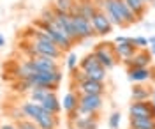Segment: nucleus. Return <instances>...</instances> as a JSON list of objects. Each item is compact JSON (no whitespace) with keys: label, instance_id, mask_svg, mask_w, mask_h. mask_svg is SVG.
Listing matches in <instances>:
<instances>
[{"label":"nucleus","instance_id":"nucleus-33","mask_svg":"<svg viewBox=\"0 0 155 129\" xmlns=\"http://www.w3.org/2000/svg\"><path fill=\"white\" fill-rule=\"evenodd\" d=\"M4 44H5V39H4V36H2V34H0V48H2V46H4Z\"/></svg>","mask_w":155,"mask_h":129},{"label":"nucleus","instance_id":"nucleus-13","mask_svg":"<svg viewBox=\"0 0 155 129\" xmlns=\"http://www.w3.org/2000/svg\"><path fill=\"white\" fill-rule=\"evenodd\" d=\"M153 94V87L145 85V83H134L130 89V97L132 101H150Z\"/></svg>","mask_w":155,"mask_h":129},{"label":"nucleus","instance_id":"nucleus-26","mask_svg":"<svg viewBox=\"0 0 155 129\" xmlns=\"http://www.w3.org/2000/svg\"><path fill=\"white\" fill-rule=\"evenodd\" d=\"M120 122H122V113H120V111H113V113L109 115V120H107L109 127L111 129H120Z\"/></svg>","mask_w":155,"mask_h":129},{"label":"nucleus","instance_id":"nucleus-14","mask_svg":"<svg viewBox=\"0 0 155 129\" xmlns=\"http://www.w3.org/2000/svg\"><path fill=\"white\" fill-rule=\"evenodd\" d=\"M41 108L44 110V111H48V113L60 115V111H62V103H60V99L57 97V92H55V90H51L48 96H46V99L41 103Z\"/></svg>","mask_w":155,"mask_h":129},{"label":"nucleus","instance_id":"nucleus-21","mask_svg":"<svg viewBox=\"0 0 155 129\" xmlns=\"http://www.w3.org/2000/svg\"><path fill=\"white\" fill-rule=\"evenodd\" d=\"M127 2V5L132 9V12H134L136 16H137V20H143L145 18V14H146V5L143 0H125Z\"/></svg>","mask_w":155,"mask_h":129},{"label":"nucleus","instance_id":"nucleus-16","mask_svg":"<svg viewBox=\"0 0 155 129\" xmlns=\"http://www.w3.org/2000/svg\"><path fill=\"white\" fill-rule=\"evenodd\" d=\"M137 50H141V48L134 46L130 41H129V42H124V44H115V51H116L118 59L122 60V62H124V60L132 59L136 53H137Z\"/></svg>","mask_w":155,"mask_h":129},{"label":"nucleus","instance_id":"nucleus-20","mask_svg":"<svg viewBox=\"0 0 155 129\" xmlns=\"http://www.w3.org/2000/svg\"><path fill=\"white\" fill-rule=\"evenodd\" d=\"M130 129H155V119H141V117H129Z\"/></svg>","mask_w":155,"mask_h":129},{"label":"nucleus","instance_id":"nucleus-15","mask_svg":"<svg viewBox=\"0 0 155 129\" xmlns=\"http://www.w3.org/2000/svg\"><path fill=\"white\" fill-rule=\"evenodd\" d=\"M34 122H35L41 129H58V126H60V119H58V115L48 113V111H44V110H42V113H41Z\"/></svg>","mask_w":155,"mask_h":129},{"label":"nucleus","instance_id":"nucleus-29","mask_svg":"<svg viewBox=\"0 0 155 129\" xmlns=\"http://www.w3.org/2000/svg\"><path fill=\"white\" fill-rule=\"evenodd\" d=\"M0 129H18V126H16V122H4V124H0Z\"/></svg>","mask_w":155,"mask_h":129},{"label":"nucleus","instance_id":"nucleus-8","mask_svg":"<svg viewBox=\"0 0 155 129\" xmlns=\"http://www.w3.org/2000/svg\"><path fill=\"white\" fill-rule=\"evenodd\" d=\"M92 27H94L97 36H107V34L113 32V23L109 21V18H107V14L104 11H97L95 14H94Z\"/></svg>","mask_w":155,"mask_h":129},{"label":"nucleus","instance_id":"nucleus-1","mask_svg":"<svg viewBox=\"0 0 155 129\" xmlns=\"http://www.w3.org/2000/svg\"><path fill=\"white\" fill-rule=\"evenodd\" d=\"M104 12L107 14L109 21L113 23V27H120V29H127L139 21L137 16L132 12V9L127 5L125 0H106Z\"/></svg>","mask_w":155,"mask_h":129},{"label":"nucleus","instance_id":"nucleus-2","mask_svg":"<svg viewBox=\"0 0 155 129\" xmlns=\"http://www.w3.org/2000/svg\"><path fill=\"white\" fill-rule=\"evenodd\" d=\"M94 53H95V57L99 59L101 66L106 71L113 69L118 64V60H120L115 51V42H99L94 48Z\"/></svg>","mask_w":155,"mask_h":129},{"label":"nucleus","instance_id":"nucleus-5","mask_svg":"<svg viewBox=\"0 0 155 129\" xmlns=\"http://www.w3.org/2000/svg\"><path fill=\"white\" fill-rule=\"evenodd\" d=\"M72 90L78 94H90V96H104L106 94V83L94 81V80H85L78 85H72Z\"/></svg>","mask_w":155,"mask_h":129},{"label":"nucleus","instance_id":"nucleus-25","mask_svg":"<svg viewBox=\"0 0 155 129\" xmlns=\"http://www.w3.org/2000/svg\"><path fill=\"white\" fill-rule=\"evenodd\" d=\"M87 74H88V80L101 81V83H104V81H106V69H104V67H99V69L88 71Z\"/></svg>","mask_w":155,"mask_h":129},{"label":"nucleus","instance_id":"nucleus-30","mask_svg":"<svg viewBox=\"0 0 155 129\" xmlns=\"http://www.w3.org/2000/svg\"><path fill=\"white\" fill-rule=\"evenodd\" d=\"M130 41V37H125V36H118V37H115V44H124V42H129Z\"/></svg>","mask_w":155,"mask_h":129},{"label":"nucleus","instance_id":"nucleus-31","mask_svg":"<svg viewBox=\"0 0 155 129\" xmlns=\"http://www.w3.org/2000/svg\"><path fill=\"white\" fill-rule=\"evenodd\" d=\"M148 50H150V53H152V57H155V44H150Z\"/></svg>","mask_w":155,"mask_h":129},{"label":"nucleus","instance_id":"nucleus-4","mask_svg":"<svg viewBox=\"0 0 155 129\" xmlns=\"http://www.w3.org/2000/svg\"><path fill=\"white\" fill-rule=\"evenodd\" d=\"M78 106L90 113H99L104 106V96H90V94H78Z\"/></svg>","mask_w":155,"mask_h":129},{"label":"nucleus","instance_id":"nucleus-10","mask_svg":"<svg viewBox=\"0 0 155 129\" xmlns=\"http://www.w3.org/2000/svg\"><path fill=\"white\" fill-rule=\"evenodd\" d=\"M39 30H44L49 37L53 39V42H55V44H57L64 53H65V51H71V48L74 46V42L69 39L67 36H64L58 29H55V27H44V29H39Z\"/></svg>","mask_w":155,"mask_h":129},{"label":"nucleus","instance_id":"nucleus-28","mask_svg":"<svg viewBox=\"0 0 155 129\" xmlns=\"http://www.w3.org/2000/svg\"><path fill=\"white\" fill-rule=\"evenodd\" d=\"M130 42L134 44V46H137V48H146V46H150L148 44V37H130Z\"/></svg>","mask_w":155,"mask_h":129},{"label":"nucleus","instance_id":"nucleus-18","mask_svg":"<svg viewBox=\"0 0 155 129\" xmlns=\"http://www.w3.org/2000/svg\"><path fill=\"white\" fill-rule=\"evenodd\" d=\"M99 67H102V66H101V62H99V59L95 57L94 51H92V53H87L83 59L79 60V69L85 71V73L94 71V69H99Z\"/></svg>","mask_w":155,"mask_h":129},{"label":"nucleus","instance_id":"nucleus-7","mask_svg":"<svg viewBox=\"0 0 155 129\" xmlns=\"http://www.w3.org/2000/svg\"><path fill=\"white\" fill-rule=\"evenodd\" d=\"M152 53H150V50H146V48H141V50H137V53H136L132 59L129 60H124L122 64L125 66L127 69H137V67H150L152 66Z\"/></svg>","mask_w":155,"mask_h":129},{"label":"nucleus","instance_id":"nucleus-3","mask_svg":"<svg viewBox=\"0 0 155 129\" xmlns=\"http://www.w3.org/2000/svg\"><path fill=\"white\" fill-rule=\"evenodd\" d=\"M129 117L155 119V106L152 101H132L129 104Z\"/></svg>","mask_w":155,"mask_h":129},{"label":"nucleus","instance_id":"nucleus-36","mask_svg":"<svg viewBox=\"0 0 155 129\" xmlns=\"http://www.w3.org/2000/svg\"><path fill=\"white\" fill-rule=\"evenodd\" d=\"M152 7H155V0H153V2H152Z\"/></svg>","mask_w":155,"mask_h":129},{"label":"nucleus","instance_id":"nucleus-12","mask_svg":"<svg viewBox=\"0 0 155 129\" xmlns=\"http://www.w3.org/2000/svg\"><path fill=\"white\" fill-rule=\"evenodd\" d=\"M32 64L37 73H53V71H60V64L58 60L49 59V57H34Z\"/></svg>","mask_w":155,"mask_h":129},{"label":"nucleus","instance_id":"nucleus-23","mask_svg":"<svg viewBox=\"0 0 155 129\" xmlns=\"http://www.w3.org/2000/svg\"><path fill=\"white\" fill-rule=\"evenodd\" d=\"M74 5H76V0H55V2L51 4L53 9L62 11V12H67V14H71V11H72Z\"/></svg>","mask_w":155,"mask_h":129},{"label":"nucleus","instance_id":"nucleus-6","mask_svg":"<svg viewBox=\"0 0 155 129\" xmlns=\"http://www.w3.org/2000/svg\"><path fill=\"white\" fill-rule=\"evenodd\" d=\"M72 25H74V30H76L79 41H85V39H90V37L97 36L94 27H92V21L83 18V16H79V14L72 16Z\"/></svg>","mask_w":155,"mask_h":129},{"label":"nucleus","instance_id":"nucleus-35","mask_svg":"<svg viewBox=\"0 0 155 129\" xmlns=\"http://www.w3.org/2000/svg\"><path fill=\"white\" fill-rule=\"evenodd\" d=\"M143 2H145L146 5H148V4H152V2H153V0H143Z\"/></svg>","mask_w":155,"mask_h":129},{"label":"nucleus","instance_id":"nucleus-17","mask_svg":"<svg viewBox=\"0 0 155 129\" xmlns=\"http://www.w3.org/2000/svg\"><path fill=\"white\" fill-rule=\"evenodd\" d=\"M21 111H23V115H25V119L28 120H35L42 113V108H41V104H37V103H34V101H23L21 104Z\"/></svg>","mask_w":155,"mask_h":129},{"label":"nucleus","instance_id":"nucleus-24","mask_svg":"<svg viewBox=\"0 0 155 129\" xmlns=\"http://www.w3.org/2000/svg\"><path fill=\"white\" fill-rule=\"evenodd\" d=\"M65 66H67L69 73H74V71L79 67V59H78L76 53H72V51H69V55L65 57Z\"/></svg>","mask_w":155,"mask_h":129},{"label":"nucleus","instance_id":"nucleus-34","mask_svg":"<svg viewBox=\"0 0 155 129\" xmlns=\"http://www.w3.org/2000/svg\"><path fill=\"white\" fill-rule=\"evenodd\" d=\"M150 101H152V104L155 106V89H153V94H152V99H150Z\"/></svg>","mask_w":155,"mask_h":129},{"label":"nucleus","instance_id":"nucleus-37","mask_svg":"<svg viewBox=\"0 0 155 129\" xmlns=\"http://www.w3.org/2000/svg\"><path fill=\"white\" fill-rule=\"evenodd\" d=\"M69 129H76V127H69Z\"/></svg>","mask_w":155,"mask_h":129},{"label":"nucleus","instance_id":"nucleus-9","mask_svg":"<svg viewBox=\"0 0 155 129\" xmlns=\"http://www.w3.org/2000/svg\"><path fill=\"white\" fill-rule=\"evenodd\" d=\"M127 78L129 81L134 83H145V81H152L155 80V69L150 67H137V69H127Z\"/></svg>","mask_w":155,"mask_h":129},{"label":"nucleus","instance_id":"nucleus-22","mask_svg":"<svg viewBox=\"0 0 155 129\" xmlns=\"http://www.w3.org/2000/svg\"><path fill=\"white\" fill-rule=\"evenodd\" d=\"M49 92H51V89H46V87H35V89H32L28 92V97H30V101L41 104L42 101L46 99V96H48ZM55 92H57V90H55Z\"/></svg>","mask_w":155,"mask_h":129},{"label":"nucleus","instance_id":"nucleus-11","mask_svg":"<svg viewBox=\"0 0 155 129\" xmlns=\"http://www.w3.org/2000/svg\"><path fill=\"white\" fill-rule=\"evenodd\" d=\"M97 11L99 9H97V5L94 4V0H76V5L71 11V16L79 14V16H83V18H87V20L92 21V18H94V14H95Z\"/></svg>","mask_w":155,"mask_h":129},{"label":"nucleus","instance_id":"nucleus-32","mask_svg":"<svg viewBox=\"0 0 155 129\" xmlns=\"http://www.w3.org/2000/svg\"><path fill=\"white\" fill-rule=\"evenodd\" d=\"M148 44H155V36H152V37H148Z\"/></svg>","mask_w":155,"mask_h":129},{"label":"nucleus","instance_id":"nucleus-27","mask_svg":"<svg viewBox=\"0 0 155 129\" xmlns=\"http://www.w3.org/2000/svg\"><path fill=\"white\" fill-rule=\"evenodd\" d=\"M16 126H18V129H41L34 120H28V119L18 120V122H16Z\"/></svg>","mask_w":155,"mask_h":129},{"label":"nucleus","instance_id":"nucleus-19","mask_svg":"<svg viewBox=\"0 0 155 129\" xmlns=\"http://www.w3.org/2000/svg\"><path fill=\"white\" fill-rule=\"evenodd\" d=\"M78 99H79V96H78L76 90H69L67 94L64 96L62 108L65 110V113H71V111H74L78 108Z\"/></svg>","mask_w":155,"mask_h":129}]
</instances>
